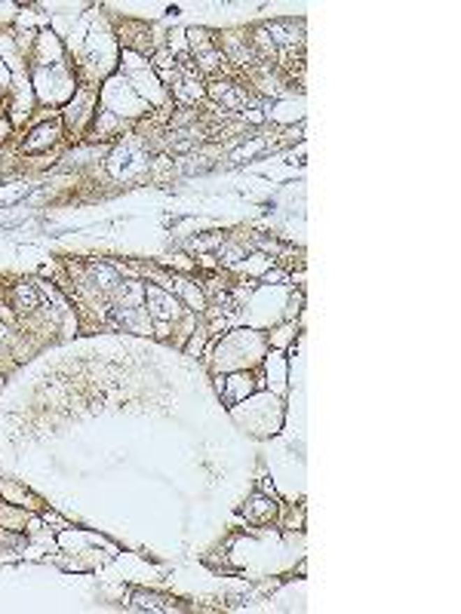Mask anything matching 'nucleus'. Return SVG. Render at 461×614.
<instances>
[{
	"instance_id": "423d86ee",
	"label": "nucleus",
	"mask_w": 461,
	"mask_h": 614,
	"mask_svg": "<svg viewBox=\"0 0 461 614\" xmlns=\"http://www.w3.org/2000/svg\"><path fill=\"white\" fill-rule=\"evenodd\" d=\"M166 599H160V596L154 593H145V590H138V593H133V605L136 608H145V611H169L173 605H163Z\"/></svg>"
},
{
	"instance_id": "f03ea898",
	"label": "nucleus",
	"mask_w": 461,
	"mask_h": 614,
	"mask_svg": "<svg viewBox=\"0 0 461 614\" xmlns=\"http://www.w3.org/2000/svg\"><path fill=\"white\" fill-rule=\"evenodd\" d=\"M268 34H274V41L283 46H295L302 41V22H295V19L271 22V25H268Z\"/></svg>"
},
{
	"instance_id": "6e6552de",
	"label": "nucleus",
	"mask_w": 461,
	"mask_h": 614,
	"mask_svg": "<svg viewBox=\"0 0 461 614\" xmlns=\"http://www.w3.org/2000/svg\"><path fill=\"white\" fill-rule=\"evenodd\" d=\"M77 102H87V108H92V96H89V92H80V96H77ZM89 114H92V111H83V108H80L77 114H68V120H71V126H74V123L87 120Z\"/></svg>"
},
{
	"instance_id": "39448f33",
	"label": "nucleus",
	"mask_w": 461,
	"mask_h": 614,
	"mask_svg": "<svg viewBox=\"0 0 461 614\" xmlns=\"http://www.w3.org/2000/svg\"><path fill=\"white\" fill-rule=\"evenodd\" d=\"M59 123H43V126H37L34 132H31V138H25V151H41V147H46V145H52L59 138Z\"/></svg>"
},
{
	"instance_id": "0eeeda50",
	"label": "nucleus",
	"mask_w": 461,
	"mask_h": 614,
	"mask_svg": "<svg viewBox=\"0 0 461 614\" xmlns=\"http://www.w3.org/2000/svg\"><path fill=\"white\" fill-rule=\"evenodd\" d=\"M175 289L182 292V298L188 301L191 310H203V292H200L194 283H188V279H175Z\"/></svg>"
},
{
	"instance_id": "7ed1b4c3",
	"label": "nucleus",
	"mask_w": 461,
	"mask_h": 614,
	"mask_svg": "<svg viewBox=\"0 0 461 614\" xmlns=\"http://www.w3.org/2000/svg\"><path fill=\"white\" fill-rule=\"evenodd\" d=\"M114 323L129 332H148V320H145L142 307H114Z\"/></svg>"
},
{
	"instance_id": "f257e3e1",
	"label": "nucleus",
	"mask_w": 461,
	"mask_h": 614,
	"mask_svg": "<svg viewBox=\"0 0 461 614\" xmlns=\"http://www.w3.org/2000/svg\"><path fill=\"white\" fill-rule=\"evenodd\" d=\"M145 307H148V316L154 323H169L182 314V301L179 295H173V289H163V286H148L145 283Z\"/></svg>"
},
{
	"instance_id": "20e7f679",
	"label": "nucleus",
	"mask_w": 461,
	"mask_h": 614,
	"mask_svg": "<svg viewBox=\"0 0 461 614\" xmlns=\"http://www.w3.org/2000/svg\"><path fill=\"white\" fill-rule=\"evenodd\" d=\"M13 307L31 314V310L41 307V295H37V289H34L31 283H15V289H13Z\"/></svg>"
}]
</instances>
